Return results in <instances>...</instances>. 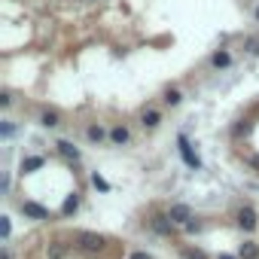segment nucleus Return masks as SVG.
<instances>
[{"instance_id":"obj_1","label":"nucleus","mask_w":259,"mask_h":259,"mask_svg":"<svg viewBox=\"0 0 259 259\" xmlns=\"http://www.w3.org/2000/svg\"><path fill=\"white\" fill-rule=\"evenodd\" d=\"M177 147H180V156H183V162H186V165H189L192 171H198V168H201V159L195 156V150H192V144H189V141H186L183 135L177 138Z\"/></svg>"},{"instance_id":"obj_2","label":"nucleus","mask_w":259,"mask_h":259,"mask_svg":"<svg viewBox=\"0 0 259 259\" xmlns=\"http://www.w3.org/2000/svg\"><path fill=\"white\" fill-rule=\"evenodd\" d=\"M76 244H79L82 250H89V253H98V250H104V235H95V232H79Z\"/></svg>"},{"instance_id":"obj_3","label":"nucleus","mask_w":259,"mask_h":259,"mask_svg":"<svg viewBox=\"0 0 259 259\" xmlns=\"http://www.w3.org/2000/svg\"><path fill=\"white\" fill-rule=\"evenodd\" d=\"M22 213L31 217V220H49V210L37 201H22Z\"/></svg>"},{"instance_id":"obj_4","label":"nucleus","mask_w":259,"mask_h":259,"mask_svg":"<svg viewBox=\"0 0 259 259\" xmlns=\"http://www.w3.org/2000/svg\"><path fill=\"white\" fill-rule=\"evenodd\" d=\"M238 226H241L244 232H253V229H256V210H253V207H241V210H238Z\"/></svg>"},{"instance_id":"obj_5","label":"nucleus","mask_w":259,"mask_h":259,"mask_svg":"<svg viewBox=\"0 0 259 259\" xmlns=\"http://www.w3.org/2000/svg\"><path fill=\"white\" fill-rule=\"evenodd\" d=\"M168 217H171L174 223H183V226H186V223H192V210H189L186 204H174V207L168 210Z\"/></svg>"},{"instance_id":"obj_6","label":"nucleus","mask_w":259,"mask_h":259,"mask_svg":"<svg viewBox=\"0 0 259 259\" xmlns=\"http://www.w3.org/2000/svg\"><path fill=\"white\" fill-rule=\"evenodd\" d=\"M174 226H177V223H174V220H171L168 213H165V217H156V220H153V229H156V232H162V235H171V232H174Z\"/></svg>"},{"instance_id":"obj_7","label":"nucleus","mask_w":259,"mask_h":259,"mask_svg":"<svg viewBox=\"0 0 259 259\" xmlns=\"http://www.w3.org/2000/svg\"><path fill=\"white\" fill-rule=\"evenodd\" d=\"M46 165V159L43 156H28L25 162H22V174H34L37 168H43Z\"/></svg>"},{"instance_id":"obj_8","label":"nucleus","mask_w":259,"mask_h":259,"mask_svg":"<svg viewBox=\"0 0 259 259\" xmlns=\"http://www.w3.org/2000/svg\"><path fill=\"white\" fill-rule=\"evenodd\" d=\"M128 138H132V135H128V128H125V125H116V128H113V132H110V141H113L116 147H122V144H128Z\"/></svg>"},{"instance_id":"obj_9","label":"nucleus","mask_w":259,"mask_h":259,"mask_svg":"<svg viewBox=\"0 0 259 259\" xmlns=\"http://www.w3.org/2000/svg\"><path fill=\"white\" fill-rule=\"evenodd\" d=\"M55 147H58V153H61V156H64V159H73V162H76V159H79V150H76V147H73V144H70V141H58V144H55Z\"/></svg>"},{"instance_id":"obj_10","label":"nucleus","mask_w":259,"mask_h":259,"mask_svg":"<svg viewBox=\"0 0 259 259\" xmlns=\"http://www.w3.org/2000/svg\"><path fill=\"white\" fill-rule=\"evenodd\" d=\"M238 256H241V259H259V247L247 241V244H241V250H238Z\"/></svg>"},{"instance_id":"obj_11","label":"nucleus","mask_w":259,"mask_h":259,"mask_svg":"<svg viewBox=\"0 0 259 259\" xmlns=\"http://www.w3.org/2000/svg\"><path fill=\"white\" fill-rule=\"evenodd\" d=\"M85 135H89V141H92V144H101V141L107 138V132H104L101 125H89V132H85Z\"/></svg>"},{"instance_id":"obj_12","label":"nucleus","mask_w":259,"mask_h":259,"mask_svg":"<svg viewBox=\"0 0 259 259\" xmlns=\"http://www.w3.org/2000/svg\"><path fill=\"white\" fill-rule=\"evenodd\" d=\"M210 61H213V67H229V64H232V55H229L226 49H220V52H217Z\"/></svg>"},{"instance_id":"obj_13","label":"nucleus","mask_w":259,"mask_h":259,"mask_svg":"<svg viewBox=\"0 0 259 259\" xmlns=\"http://www.w3.org/2000/svg\"><path fill=\"white\" fill-rule=\"evenodd\" d=\"M76 207H79V195L73 192V195H70V198L64 201V207H61V213H64V217H70V213H76Z\"/></svg>"},{"instance_id":"obj_14","label":"nucleus","mask_w":259,"mask_h":259,"mask_svg":"<svg viewBox=\"0 0 259 259\" xmlns=\"http://www.w3.org/2000/svg\"><path fill=\"white\" fill-rule=\"evenodd\" d=\"M159 122H162V116H159L156 110H147V113H144V128H156Z\"/></svg>"},{"instance_id":"obj_15","label":"nucleus","mask_w":259,"mask_h":259,"mask_svg":"<svg viewBox=\"0 0 259 259\" xmlns=\"http://www.w3.org/2000/svg\"><path fill=\"white\" fill-rule=\"evenodd\" d=\"M180 101H183V95H180L177 89H168V92H165V104H171V107H177Z\"/></svg>"},{"instance_id":"obj_16","label":"nucleus","mask_w":259,"mask_h":259,"mask_svg":"<svg viewBox=\"0 0 259 259\" xmlns=\"http://www.w3.org/2000/svg\"><path fill=\"white\" fill-rule=\"evenodd\" d=\"M92 183H95V189H101V192H110V183H107L101 174H92Z\"/></svg>"},{"instance_id":"obj_17","label":"nucleus","mask_w":259,"mask_h":259,"mask_svg":"<svg viewBox=\"0 0 259 259\" xmlns=\"http://www.w3.org/2000/svg\"><path fill=\"white\" fill-rule=\"evenodd\" d=\"M43 125L46 128H55L58 125V113H43Z\"/></svg>"},{"instance_id":"obj_18","label":"nucleus","mask_w":259,"mask_h":259,"mask_svg":"<svg viewBox=\"0 0 259 259\" xmlns=\"http://www.w3.org/2000/svg\"><path fill=\"white\" fill-rule=\"evenodd\" d=\"M0 229H4V238H10L13 226H10V217H0Z\"/></svg>"},{"instance_id":"obj_19","label":"nucleus","mask_w":259,"mask_h":259,"mask_svg":"<svg viewBox=\"0 0 259 259\" xmlns=\"http://www.w3.org/2000/svg\"><path fill=\"white\" fill-rule=\"evenodd\" d=\"M13 132H16L13 122H4V125H0V135H4V138H13Z\"/></svg>"},{"instance_id":"obj_20","label":"nucleus","mask_w":259,"mask_h":259,"mask_svg":"<svg viewBox=\"0 0 259 259\" xmlns=\"http://www.w3.org/2000/svg\"><path fill=\"white\" fill-rule=\"evenodd\" d=\"M49 256H52V259H61V256H64V247H61V244H55V247L49 250Z\"/></svg>"},{"instance_id":"obj_21","label":"nucleus","mask_w":259,"mask_h":259,"mask_svg":"<svg viewBox=\"0 0 259 259\" xmlns=\"http://www.w3.org/2000/svg\"><path fill=\"white\" fill-rule=\"evenodd\" d=\"M183 256H186V259H207V256H204V253H201V250H186V253H183Z\"/></svg>"},{"instance_id":"obj_22","label":"nucleus","mask_w":259,"mask_h":259,"mask_svg":"<svg viewBox=\"0 0 259 259\" xmlns=\"http://www.w3.org/2000/svg\"><path fill=\"white\" fill-rule=\"evenodd\" d=\"M250 52H253V55H259V40H250Z\"/></svg>"},{"instance_id":"obj_23","label":"nucleus","mask_w":259,"mask_h":259,"mask_svg":"<svg viewBox=\"0 0 259 259\" xmlns=\"http://www.w3.org/2000/svg\"><path fill=\"white\" fill-rule=\"evenodd\" d=\"M132 259H150V256H147L144 250H138V253H132Z\"/></svg>"},{"instance_id":"obj_24","label":"nucleus","mask_w":259,"mask_h":259,"mask_svg":"<svg viewBox=\"0 0 259 259\" xmlns=\"http://www.w3.org/2000/svg\"><path fill=\"white\" fill-rule=\"evenodd\" d=\"M217 259H235V256H229V253H220V256H217Z\"/></svg>"},{"instance_id":"obj_25","label":"nucleus","mask_w":259,"mask_h":259,"mask_svg":"<svg viewBox=\"0 0 259 259\" xmlns=\"http://www.w3.org/2000/svg\"><path fill=\"white\" fill-rule=\"evenodd\" d=\"M256 19H259V10H256Z\"/></svg>"}]
</instances>
